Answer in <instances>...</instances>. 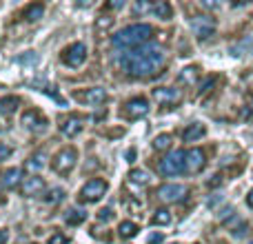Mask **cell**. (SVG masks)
Returning <instances> with one entry per match:
<instances>
[{
	"label": "cell",
	"mask_w": 253,
	"mask_h": 244,
	"mask_svg": "<svg viewBox=\"0 0 253 244\" xmlns=\"http://www.w3.org/2000/svg\"><path fill=\"white\" fill-rule=\"evenodd\" d=\"M165 51L153 42H147L131 51H123L118 56V65L123 67L125 74L133 76V78H149V76L158 74L165 67Z\"/></svg>",
	"instance_id": "obj_1"
},
{
	"label": "cell",
	"mask_w": 253,
	"mask_h": 244,
	"mask_svg": "<svg viewBox=\"0 0 253 244\" xmlns=\"http://www.w3.org/2000/svg\"><path fill=\"white\" fill-rule=\"evenodd\" d=\"M151 36H153V27L140 22V25H129V27H125L123 31H118V34L111 38V44H114L116 49L131 51V49H138V47H142V44H147L149 40H151Z\"/></svg>",
	"instance_id": "obj_2"
},
{
	"label": "cell",
	"mask_w": 253,
	"mask_h": 244,
	"mask_svg": "<svg viewBox=\"0 0 253 244\" xmlns=\"http://www.w3.org/2000/svg\"><path fill=\"white\" fill-rule=\"evenodd\" d=\"M76 162H78V151H76V147H65L53 156L51 166H53L56 173L67 175V173H71V169L76 166Z\"/></svg>",
	"instance_id": "obj_3"
},
{
	"label": "cell",
	"mask_w": 253,
	"mask_h": 244,
	"mask_svg": "<svg viewBox=\"0 0 253 244\" xmlns=\"http://www.w3.org/2000/svg\"><path fill=\"white\" fill-rule=\"evenodd\" d=\"M184 158H187L184 151H171L160 160L158 169H160L162 175H178L184 171Z\"/></svg>",
	"instance_id": "obj_4"
},
{
	"label": "cell",
	"mask_w": 253,
	"mask_h": 244,
	"mask_svg": "<svg viewBox=\"0 0 253 244\" xmlns=\"http://www.w3.org/2000/svg\"><path fill=\"white\" fill-rule=\"evenodd\" d=\"M191 31L198 40H207L215 34V20L207 13H200V16L191 18Z\"/></svg>",
	"instance_id": "obj_5"
},
{
	"label": "cell",
	"mask_w": 253,
	"mask_h": 244,
	"mask_svg": "<svg viewBox=\"0 0 253 244\" xmlns=\"http://www.w3.org/2000/svg\"><path fill=\"white\" fill-rule=\"evenodd\" d=\"M107 189H109L107 180L93 178V180H89L83 189H80V200H83V202H98L107 193Z\"/></svg>",
	"instance_id": "obj_6"
},
{
	"label": "cell",
	"mask_w": 253,
	"mask_h": 244,
	"mask_svg": "<svg viewBox=\"0 0 253 244\" xmlns=\"http://www.w3.org/2000/svg\"><path fill=\"white\" fill-rule=\"evenodd\" d=\"M84 60H87V44H83V42H74L62 51V62L67 67H71V69L83 67Z\"/></svg>",
	"instance_id": "obj_7"
},
{
	"label": "cell",
	"mask_w": 253,
	"mask_h": 244,
	"mask_svg": "<svg viewBox=\"0 0 253 244\" xmlns=\"http://www.w3.org/2000/svg\"><path fill=\"white\" fill-rule=\"evenodd\" d=\"M156 196L158 200L167 202V204H173V202H182L189 196V189L184 184H162Z\"/></svg>",
	"instance_id": "obj_8"
},
{
	"label": "cell",
	"mask_w": 253,
	"mask_h": 244,
	"mask_svg": "<svg viewBox=\"0 0 253 244\" xmlns=\"http://www.w3.org/2000/svg\"><path fill=\"white\" fill-rule=\"evenodd\" d=\"M149 114V100L147 98H131L123 107V116L126 120H138Z\"/></svg>",
	"instance_id": "obj_9"
},
{
	"label": "cell",
	"mask_w": 253,
	"mask_h": 244,
	"mask_svg": "<svg viewBox=\"0 0 253 244\" xmlns=\"http://www.w3.org/2000/svg\"><path fill=\"white\" fill-rule=\"evenodd\" d=\"M84 122H87V118L80 114H69L65 120H62L60 124V131L65 138H76V135L80 133V131L84 129Z\"/></svg>",
	"instance_id": "obj_10"
},
{
	"label": "cell",
	"mask_w": 253,
	"mask_h": 244,
	"mask_svg": "<svg viewBox=\"0 0 253 244\" xmlns=\"http://www.w3.org/2000/svg\"><path fill=\"white\" fill-rule=\"evenodd\" d=\"M76 100H80L83 105H89V107H98L107 100V91L102 87H91L87 91H76L74 93Z\"/></svg>",
	"instance_id": "obj_11"
},
{
	"label": "cell",
	"mask_w": 253,
	"mask_h": 244,
	"mask_svg": "<svg viewBox=\"0 0 253 244\" xmlns=\"http://www.w3.org/2000/svg\"><path fill=\"white\" fill-rule=\"evenodd\" d=\"M44 189H47V184H44V180L40 178V175H29V178H25L20 184V193L25 198L40 196V193H44Z\"/></svg>",
	"instance_id": "obj_12"
},
{
	"label": "cell",
	"mask_w": 253,
	"mask_h": 244,
	"mask_svg": "<svg viewBox=\"0 0 253 244\" xmlns=\"http://www.w3.org/2000/svg\"><path fill=\"white\" fill-rule=\"evenodd\" d=\"M205 164H207L205 151H202V149H189L187 158H184V169H187L189 173H198V171L205 169Z\"/></svg>",
	"instance_id": "obj_13"
},
{
	"label": "cell",
	"mask_w": 253,
	"mask_h": 244,
	"mask_svg": "<svg viewBox=\"0 0 253 244\" xmlns=\"http://www.w3.org/2000/svg\"><path fill=\"white\" fill-rule=\"evenodd\" d=\"M153 98H156L158 105H165V107H171V105H178L180 102V91L178 89H171V87H160V89H153Z\"/></svg>",
	"instance_id": "obj_14"
},
{
	"label": "cell",
	"mask_w": 253,
	"mask_h": 244,
	"mask_svg": "<svg viewBox=\"0 0 253 244\" xmlns=\"http://www.w3.org/2000/svg\"><path fill=\"white\" fill-rule=\"evenodd\" d=\"M22 126H25V129H29V131H36V133H40V131H44L47 129V120L42 118V116L38 114V111H25V114H22Z\"/></svg>",
	"instance_id": "obj_15"
},
{
	"label": "cell",
	"mask_w": 253,
	"mask_h": 244,
	"mask_svg": "<svg viewBox=\"0 0 253 244\" xmlns=\"http://www.w3.org/2000/svg\"><path fill=\"white\" fill-rule=\"evenodd\" d=\"M22 171L20 169H9V171H4V175H2V184L7 189H16V187H20L22 184Z\"/></svg>",
	"instance_id": "obj_16"
},
{
	"label": "cell",
	"mask_w": 253,
	"mask_h": 244,
	"mask_svg": "<svg viewBox=\"0 0 253 244\" xmlns=\"http://www.w3.org/2000/svg\"><path fill=\"white\" fill-rule=\"evenodd\" d=\"M205 126L202 124H198V122H193V124H189L187 129L182 131V138H184V142H193V140H198V138H202L205 135Z\"/></svg>",
	"instance_id": "obj_17"
},
{
	"label": "cell",
	"mask_w": 253,
	"mask_h": 244,
	"mask_svg": "<svg viewBox=\"0 0 253 244\" xmlns=\"http://www.w3.org/2000/svg\"><path fill=\"white\" fill-rule=\"evenodd\" d=\"M84 220H87V211H83V209H69L65 213V222L71 224V227H76V224H83Z\"/></svg>",
	"instance_id": "obj_18"
},
{
	"label": "cell",
	"mask_w": 253,
	"mask_h": 244,
	"mask_svg": "<svg viewBox=\"0 0 253 244\" xmlns=\"http://www.w3.org/2000/svg\"><path fill=\"white\" fill-rule=\"evenodd\" d=\"M18 105H20V100H18L16 96H7V98H2V100H0V114L11 116L13 111L18 109Z\"/></svg>",
	"instance_id": "obj_19"
},
{
	"label": "cell",
	"mask_w": 253,
	"mask_h": 244,
	"mask_svg": "<svg viewBox=\"0 0 253 244\" xmlns=\"http://www.w3.org/2000/svg\"><path fill=\"white\" fill-rule=\"evenodd\" d=\"M44 16V4H40V2H36V4H29V7L25 9V18L29 22H36V20H40V18Z\"/></svg>",
	"instance_id": "obj_20"
},
{
	"label": "cell",
	"mask_w": 253,
	"mask_h": 244,
	"mask_svg": "<svg viewBox=\"0 0 253 244\" xmlns=\"http://www.w3.org/2000/svg\"><path fill=\"white\" fill-rule=\"evenodd\" d=\"M44 160H47V156H44L42 151L34 153V156H31L29 160H27V169H29V171H40L44 164H47V162H44Z\"/></svg>",
	"instance_id": "obj_21"
},
{
	"label": "cell",
	"mask_w": 253,
	"mask_h": 244,
	"mask_svg": "<svg viewBox=\"0 0 253 244\" xmlns=\"http://www.w3.org/2000/svg\"><path fill=\"white\" fill-rule=\"evenodd\" d=\"M118 233H120V238L129 240V238H133L135 233H138V224H135V222H129V220H125V222H120Z\"/></svg>",
	"instance_id": "obj_22"
},
{
	"label": "cell",
	"mask_w": 253,
	"mask_h": 244,
	"mask_svg": "<svg viewBox=\"0 0 253 244\" xmlns=\"http://www.w3.org/2000/svg\"><path fill=\"white\" fill-rule=\"evenodd\" d=\"M178 80H180L182 84H193V82L198 80V69H196V67H184V69L180 71Z\"/></svg>",
	"instance_id": "obj_23"
},
{
	"label": "cell",
	"mask_w": 253,
	"mask_h": 244,
	"mask_svg": "<svg viewBox=\"0 0 253 244\" xmlns=\"http://www.w3.org/2000/svg\"><path fill=\"white\" fill-rule=\"evenodd\" d=\"M151 222L156 224V227H167V224L171 222V213H169V211H167V209H158L156 213H153Z\"/></svg>",
	"instance_id": "obj_24"
},
{
	"label": "cell",
	"mask_w": 253,
	"mask_h": 244,
	"mask_svg": "<svg viewBox=\"0 0 253 244\" xmlns=\"http://www.w3.org/2000/svg\"><path fill=\"white\" fill-rule=\"evenodd\" d=\"M151 11L156 13L158 18H162V20H169L171 18V4L169 2H156L151 7Z\"/></svg>",
	"instance_id": "obj_25"
},
{
	"label": "cell",
	"mask_w": 253,
	"mask_h": 244,
	"mask_svg": "<svg viewBox=\"0 0 253 244\" xmlns=\"http://www.w3.org/2000/svg\"><path fill=\"white\" fill-rule=\"evenodd\" d=\"M129 180L131 182H135V184H149L151 182V175H149L147 171H142V169H133L129 173Z\"/></svg>",
	"instance_id": "obj_26"
},
{
	"label": "cell",
	"mask_w": 253,
	"mask_h": 244,
	"mask_svg": "<svg viewBox=\"0 0 253 244\" xmlns=\"http://www.w3.org/2000/svg\"><path fill=\"white\" fill-rule=\"evenodd\" d=\"M169 147H171V135L169 133H162L153 140V149H156V151H167Z\"/></svg>",
	"instance_id": "obj_27"
},
{
	"label": "cell",
	"mask_w": 253,
	"mask_h": 244,
	"mask_svg": "<svg viewBox=\"0 0 253 244\" xmlns=\"http://www.w3.org/2000/svg\"><path fill=\"white\" fill-rule=\"evenodd\" d=\"M62 200H65V191H62V189H51V191H49V196H47L49 204H58V202H62Z\"/></svg>",
	"instance_id": "obj_28"
},
{
	"label": "cell",
	"mask_w": 253,
	"mask_h": 244,
	"mask_svg": "<svg viewBox=\"0 0 253 244\" xmlns=\"http://www.w3.org/2000/svg\"><path fill=\"white\" fill-rule=\"evenodd\" d=\"M111 25H114V18H109V16H100V18L96 20V31H102V29L107 31Z\"/></svg>",
	"instance_id": "obj_29"
},
{
	"label": "cell",
	"mask_w": 253,
	"mask_h": 244,
	"mask_svg": "<svg viewBox=\"0 0 253 244\" xmlns=\"http://www.w3.org/2000/svg\"><path fill=\"white\" fill-rule=\"evenodd\" d=\"M18 62H22V65H36V62H38V56H36L34 51H27L25 56L18 58Z\"/></svg>",
	"instance_id": "obj_30"
},
{
	"label": "cell",
	"mask_w": 253,
	"mask_h": 244,
	"mask_svg": "<svg viewBox=\"0 0 253 244\" xmlns=\"http://www.w3.org/2000/svg\"><path fill=\"white\" fill-rule=\"evenodd\" d=\"M9 156H11V147H9V144H4V142H0V162L9 160Z\"/></svg>",
	"instance_id": "obj_31"
},
{
	"label": "cell",
	"mask_w": 253,
	"mask_h": 244,
	"mask_svg": "<svg viewBox=\"0 0 253 244\" xmlns=\"http://www.w3.org/2000/svg\"><path fill=\"white\" fill-rule=\"evenodd\" d=\"M49 244H67V236H62V233H53V236L49 238Z\"/></svg>",
	"instance_id": "obj_32"
},
{
	"label": "cell",
	"mask_w": 253,
	"mask_h": 244,
	"mask_svg": "<svg viewBox=\"0 0 253 244\" xmlns=\"http://www.w3.org/2000/svg\"><path fill=\"white\" fill-rule=\"evenodd\" d=\"M213 84H215V78H207L205 82L200 84V93H207V91H209L211 87H213Z\"/></svg>",
	"instance_id": "obj_33"
},
{
	"label": "cell",
	"mask_w": 253,
	"mask_h": 244,
	"mask_svg": "<svg viewBox=\"0 0 253 244\" xmlns=\"http://www.w3.org/2000/svg\"><path fill=\"white\" fill-rule=\"evenodd\" d=\"M111 215H114V213H111L109 209H102L100 213H98V220H102V222H107V220H111Z\"/></svg>",
	"instance_id": "obj_34"
},
{
	"label": "cell",
	"mask_w": 253,
	"mask_h": 244,
	"mask_svg": "<svg viewBox=\"0 0 253 244\" xmlns=\"http://www.w3.org/2000/svg\"><path fill=\"white\" fill-rule=\"evenodd\" d=\"M125 0H114V2H107V9H123Z\"/></svg>",
	"instance_id": "obj_35"
},
{
	"label": "cell",
	"mask_w": 253,
	"mask_h": 244,
	"mask_svg": "<svg viewBox=\"0 0 253 244\" xmlns=\"http://www.w3.org/2000/svg\"><path fill=\"white\" fill-rule=\"evenodd\" d=\"M153 7V4H147V2H138V4H135V11H147V9H151Z\"/></svg>",
	"instance_id": "obj_36"
},
{
	"label": "cell",
	"mask_w": 253,
	"mask_h": 244,
	"mask_svg": "<svg viewBox=\"0 0 253 244\" xmlns=\"http://www.w3.org/2000/svg\"><path fill=\"white\" fill-rule=\"evenodd\" d=\"M9 240V231L7 229H0V244H7Z\"/></svg>",
	"instance_id": "obj_37"
},
{
	"label": "cell",
	"mask_w": 253,
	"mask_h": 244,
	"mask_svg": "<svg viewBox=\"0 0 253 244\" xmlns=\"http://www.w3.org/2000/svg\"><path fill=\"white\" fill-rule=\"evenodd\" d=\"M160 242H162V236H160V233H153V236L149 238V244H160Z\"/></svg>",
	"instance_id": "obj_38"
},
{
	"label": "cell",
	"mask_w": 253,
	"mask_h": 244,
	"mask_svg": "<svg viewBox=\"0 0 253 244\" xmlns=\"http://www.w3.org/2000/svg\"><path fill=\"white\" fill-rule=\"evenodd\" d=\"M205 9H220V2H202Z\"/></svg>",
	"instance_id": "obj_39"
},
{
	"label": "cell",
	"mask_w": 253,
	"mask_h": 244,
	"mask_svg": "<svg viewBox=\"0 0 253 244\" xmlns=\"http://www.w3.org/2000/svg\"><path fill=\"white\" fill-rule=\"evenodd\" d=\"M218 182H222V178H220V175H213V180H209V187H213V184H218Z\"/></svg>",
	"instance_id": "obj_40"
},
{
	"label": "cell",
	"mask_w": 253,
	"mask_h": 244,
	"mask_svg": "<svg viewBox=\"0 0 253 244\" xmlns=\"http://www.w3.org/2000/svg\"><path fill=\"white\" fill-rule=\"evenodd\" d=\"M247 204H249V206H251V209H253V189H251V191H249V196H247Z\"/></svg>",
	"instance_id": "obj_41"
},
{
	"label": "cell",
	"mask_w": 253,
	"mask_h": 244,
	"mask_svg": "<svg viewBox=\"0 0 253 244\" xmlns=\"http://www.w3.org/2000/svg\"><path fill=\"white\" fill-rule=\"evenodd\" d=\"M249 244H253V240H251V242H249Z\"/></svg>",
	"instance_id": "obj_42"
}]
</instances>
